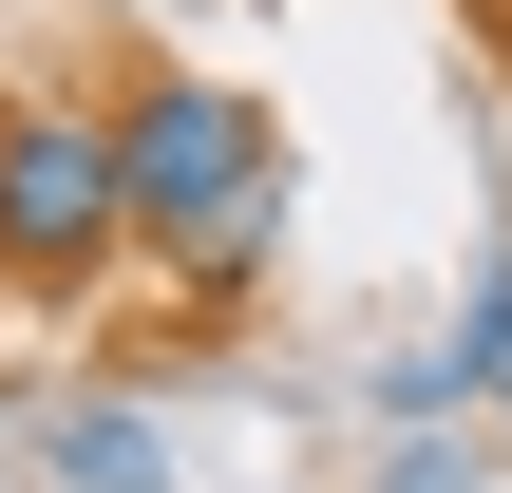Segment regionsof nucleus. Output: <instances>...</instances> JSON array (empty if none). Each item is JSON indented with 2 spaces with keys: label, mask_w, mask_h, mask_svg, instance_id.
Masks as SVG:
<instances>
[{
  "label": "nucleus",
  "mask_w": 512,
  "mask_h": 493,
  "mask_svg": "<svg viewBox=\"0 0 512 493\" xmlns=\"http://www.w3.org/2000/svg\"><path fill=\"white\" fill-rule=\"evenodd\" d=\"M114 171H133V228L228 304V285H266V247H285V152H266V95H228V76H133L114 95Z\"/></svg>",
  "instance_id": "f257e3e1"
},
{
  "label": "nucleus",
  "mask_w": 512,
  "mask_h": 493,
  "mask_svg": "<svg viewBox=\"0 0 512 493\" xmlns=\"http://www.w3.org/2000/svg\"><path fill=\"white\" fill-rule=\"evenodd\" d=\"M133 247V171H114V114L76 95H0V285H76Z\"/></svg>",
  "instance_id": "f03ea898"
},
{
  "label": "nucleus",
  "mask_w": 512,
  "mask_h": 493,
  "mask_svg": "<svg viewBox=\"0 0 512 493\" xmlns=\"http://www.w3.org/2000/svg\"><path fill=\"white\" fill-rule=\"evenodd\" d=\"M57 475H76V493H171V456H152V418L76 399V418H57Z\"/></svg>",
  "instance_id": "7ed1b4c3"
},
{
  "label": "nucleus",
  "mask_w": 512,
  "mask_h": 493,
  "mask_svg": "<svg viewBox=\"0 0 512 493\" xmlns=\"http://www.w3.org/2000/svg\"><path fill=\"white\" fill-rule=\"evenodd\" d=\"M494 418H512V361H494Z\"/></svg>",
  "instance_id": "20e7f679"
}]
</instances>
